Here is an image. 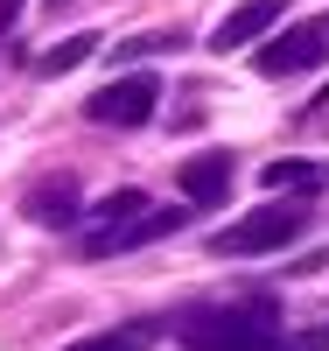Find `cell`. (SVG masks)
<instances>
[{"mask_svg":"<svg viewBox=\"0 0 329 351\" xmlns=\"http://www.w3.org/2000/svg\"><path fill=\"white\" fill-rule=\"evenodd\" d=\"M28 8V0H0V28H14V14Z\"/></svg>","mask_w":329,"mask_h":351,"instance_id":"5bb4252c","label":"cell"},{"mask_svg":"<svg viewBox=\"0 0 329 351\" xmlns=\"http://www.w3.org/2000/svg\"><path fill=\"white\" fill-rule=\"evenodd\" d=\"M56 14H64V0H56Z\"/></svg>","mask_w":329,"mask_h":351,"instance_id":"2e32d148","label":"cell"},{"mask_svg":"<svg viewBox=\"0 0 329 351\" xmlns=\"http://www.w3.org/2000/svg\"><path fill=\"white\" fill-rule=\"evenodd\" d=\"M140 211H147V197H140V190H112L98 211H92V225H84V253H92V246H105L112 232H119V225H133Z\"/></svg>","mask_w":329,"mask_h":351,"instance_id":"9c48e42d","label":"cell"},{"mask_svg":"<svg viewBox=\"0 0 329 351\" xmlns=\"http://www.w3.org/2000/svg\"><path fill=\"white\" fill-rule=\"evenodd\" d=\"M266 190L308 197V190H322V169H315V162H266Z\"/></svg>","mask_w":329,"mask_h":351,"instance_id":"8fae6325","label":"cell"},{"mask_svg":"<svg viewBox=\"0 0 329 351\" xmlns=\"http://www.w3.org/2000/svg\"><path fill=\"white\" fill-rule=\"evenodd\" d=\"M280 14H287V0H238V8L211 28V49H224V56H231V49H246V43H259Z\"/></svg>","mask_w":329,"mask_h":351,"instance_id":"5b68a950","label":"cell"},{"mask_svg":"<svg viewBox=\"0 0 329 351\" xmlns=\"http://www.w3.org/2000/svg\"><path fill=\"white\" fill-rule=\"evenodd\" d=\"M175 183H183L189 204H224L231 197V155H189Z\"/></svg>","mask_w":329,"mask_h":351,"instance_id":"ba28073f","label":"cell"},{"mask_svg":"<svg viewBox=\"0 0 329 351\" xmlns=\"http://www.w3.org/2000/svg\"><path fill=\"white\" fill-rule=\"evenodd\" d=\"M302 232H308V211H302V204H259V211L231 218L224 232H211V253H224V260H252V253H280V246H294Z\"/></svg>","mask_w":329,"mask_h":351,"instance_id":"7a4b0ae2","label":"cell"},{"mask_svg":"<svg viewBox=\"0 0 329 351\" xmlns=\"http://www.w3.org/2000/svg\"><path fill=\"white\" fill-rule=\"evenodd\" d=\"M77 211H84V197H77V176H42V183L28 190V218H36V225H49V232L77 225Z\"/></svg>","mask_w":329,"mask_h":351,"instance_id":"8992f818","label":"cell"},{"mask_svg":"<svg viewBox=\"0 0 329 351\" xmlns=\"http://www.w3.org/2000/svg\"><path fill=\"white\" fill-rule=\"evenodd\" d=\"M175 225H183V211H175V204H147L133 225H119L105 246H92V260H105V253H133V246H155V239H168Z\"/></svg>","mask_w":329,"mask_h":351,"instance_id":"52a82bcc","label":"cell"},{"mask_svg":"<svg viewBox=\"0 0 329 351\" xmlns=\"http://www.w3.org/2000/svg\"><path fill=\"white\" fill-rule=\"evenodd\" d=\"M155 344V324H127V330H98V337H77L64 351H147Z\"/></svg>","mask_w":329,"mask_h":351,"instance_id":"30bf717a","label":"cell"},{"mask_svg":"<svg viewBox=\"0 0 329 351\" xmlns=\"http://www.w3.org/2000/svg\"><path fill=\"white\" fill-rule=\"evenodd\" d=\"M294 351H329V324H315V330H308L302 344H294Z\"/></svg>","mask_w":329,"mask_h":351,"instance_id":"4fadbf2b","label":"cell"},{"mask_svg":"<svg viewBox=\"0 0 329 351\" xmlns=\"http://www.w3.org/2000/svg\"><path fill=\"white\" fill-rule=\"evenodd\" d=\"M322 64H329V43L315 36V21L308 28H280V36H266V49H259L266 77H302V71H322Z\"/></svg>","mask_w":329,"mask_h":351,"instance_id":"277c9868","label":"cell"},{"mask_svg":"<svg viewBox=\"0 0 329 351\" xmlns=\"http://www.w3.org/2000/svg\"><path fill=\"white\" fill-rule=\"evenodd\" d=\"M92 49H98V36H64V49H49L36 71H42V77H64V71H77V64H84Z\"/></svg>","mask_w":329,"mask_h":351,"instance_id":"7c38bea8","label":"cell"},{"mask_svg":"<svg viewBox=\"0 0 329 351\" xmlns=\"http://www.w3.org/2000/svg\"><path fill=\"white\" fill-rule=\"evenodd\" d=\"M155 106H161V77L155 71H127V77H112V84H98V92L84 99L92 127H147Z\"/></svg>","mask_w":329,"mask_h":351,"instance_id":"3957f363","label":"cell"},{"mask_svg":"<svg viewBox=\"0 0 329 351\" xmlns=\"http://www.w3.org/2000/svg\"><path fill=\"white\" fill-rule=\"evenodd\" d=\"M315 36H322V43H329V14H322V21H315Z\"/></svg>","mask_w":329,"mask_h":351,"instance_id":"9a60e30c","label":"cell"},{"mask_svg":"<svg viewBox=\"0 0 329 351\" xmlns=\"http://www.w3.org/2000/svg\"><path fill=\"white\" fill-rule=\"evenodd\" d=\"M189 351H280V302L274 295H231V302H196L175 324Z\"/></svg>","mask_w":329,"mask_h":351,"instance_id":"6da1fadb","label":"cell"}]
</instances>
